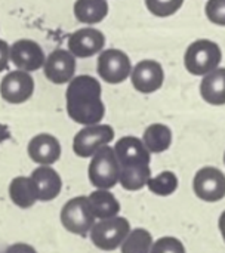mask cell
Instances as JSON below:
<instances>
[{
	"mask_svg": "<svg viewBox=\"0 0 225 253\" xmlns=\"http://www.w3.org/2000/svg\"><path fill=\"white\" fill-rule=\"evenodd\" d=\"M150 253H187L182 242L177 237H160L153 242Z\"/></svg>",
	"mask_w": 225,
	"mask_h": 253,
	"instance_id": "cell-26",
	"label": "cell"
},
{
	"mask_svg": "<svg viewBox=\"0 0 225 253\" xmlns=\"http://www.w3.org/2000/svg\"><path fill=\"white\" fill-rule=\"evenodd\" d=\"M59 219L64 230L80 237H85L96 222L92 209L89 206L88 197L85 196H77L70 199L62 206Z\"/></svg>",
	"mask_w": 225,
	"mask_h": 253,
	"instance_id": "cell-5",
	"label": "cell"
},
{
	"mask_svg": "<svg viewBox=\"0 0 225 253\" xmlns=\"http://www.w3.org/2000/svg\"><path fill=\"white\" fill-rule=\"evenodd\" d=\"M205 12L212 24L225 27V0H208Z\"/></svg>",
	"mask_w": 225,
	"mask_h": 253,
	"instance_id": "cell-27",
	"label": "cell"
},
{
	"mask_svg": "<svg viewBox=\"0 0 225 253\" xmlns=\"http://www.w3.org/2000/svg\"><path fill=\"white\" fill-rule=\"evenodd\" d=\"M9 53H10V44L6 40L0 39V73L9 68V64H10Z\"/></svg>",
	"mask_w": 225,
	"mask_h": 253,
	"instance_id": "cell-28",
	"label": "cell"
},
{
	"mask_svg": "<svg viewBox=\"0 0 225 253\" xmlns=\"http://www.w3.org/2000/svg\"><path fill=\"white\" fill-rule=\"evenodd\" d=\"M108 10L107 0H76L73 4L74 18L88 27L102 22L107 18Z\"/></svg>",
	"mask_w": 225,
	"mask_h": 253,
	"instance_id": "cell-17",
	"label": "cell"
},
{
	"mask_svg": "<svg viewBox=\"0 0 225 253\" xmlns=\"http://www.w3.org/2000/svg\"><path fill=\"white\" fill-rule=\"evenodd\" d=\"M218 227H220V231H221V236H223V239H224L225 242V211L221 213V216H220V222H218Z\"/></svg>",
	"mask_w": 225,
	"mask_h": 253,
	"instance_id": "cell-31",
	"label": "cell"
},
{
	"mask_svg": "<svg viewBox=\"0 0 225 253\" xmlns=\"http://www.w3.org/2000/svg\"><path fill=\"white\" fill-rule=\"evenodd\" d=\"M42 70L50 83L68 84L76 76V58L67 49H55L46 56Z\"/></svg>",
	"mask_w": 225,
	"mask_h": 253,
	"instance_id": "cell-13",
	"label": "cell"
},
{
	"mask_svg": "<svg viewBox=\"0 0 225 253\" xmlns=\"http://www.w3.org/2000/svg\"><path fill=\"white\" fill-rule=\"evenodd\" d=\"M28 157L40 166H52L61 159V142L50 133H39L33 136L27 145Z\"/></svg>",
	"mask_w": 225,
	"mask_h": 253,
	"instance_id": "cell-14",
	"label": "cell"
},
{
	"mask_svg": "<svg viewBox=\"0 0 225 253\" xmlns=\"http://www.w3.org/2000/svg\"><path fill=\"white\" fill-rule=\"evenodd\" d=\"M131 83L134 89L139 93H154L165 82V71L160 62L154 59L139 61L131 71Z\"/></svg>",
	"mask_w": 225,
	"mask_h": 253,
	"instance_id": "cell-12",
	"label": "cell"
},
{
	"mask_svg": "<svg viewBox=\"0 0 225 253\" xmlns=\"http://www.w3.org/2000/svg\"><path fill=\"white\" fill-rule=\"evenodd\" d=\"M34 87L36 83L30 73L21 70L7 71L0 82V96L7 104L19 105L33 96Z\"/></svg>",
	"mask_w": 225,
	"mask_h": 253,
	"instance_id": "cell-8",
	"label": "cell"
},
{
	"mask_svg": "<svg viewBox=\"0 0 225 253\" xmlns=\"http://www.w3.org/2000/svg\"><path fill=\"white\" fill-rule=\"evenodd\" d=\"M200 95L211 105H225V68H217L203 76Z\"/></svg>",
	"mask_w": 225,
	"mask_h": 253,
	"instance_id": "cell-18",
	"label": "cell"
},
{
	"mask_svg": "<svg viewBox=\"0 0 225 253\" xmlns=\"http://www.w3.org/2000/svg\"><path fill=\"white\" fill-rule=\"evenodd\" d=\"M224 165H225V153H224Z\"/></svg>",
	"mask_w": 225,
	"mask_h": 253,
	"instance_id": "cell-32",
	"label": "cell"
},
{
	"mask_svg": "<svg viewBox=\"0 0 225 253\" xmlns=\"http://www.w3.org/2000/svg\"><path fill=\"white\" fill-rule=\"evenodd\" d=\"M131 231V224L123 216H114L102 219L93 224L89 231L93 246L104 252H113L119 249Z\"/></svg>",
	"mask_w": 225,
	"mask_h": 253,
	"instance_id": "cell-4",
	"label": "cell"
},
{
	"mask_svg": "<svg viewBox=\"0 0 225 253\" xmlns=\"http://www.w3.org/2000/svg\"><path fill=\"white\" fill-rule=\"evenodd\" d=\"M184 4V0H145V6L154 16L168 18L175 15Z\"/></svg>",
	"mask_w": 225,
	"mask_h": 253,
	"instance_id": "cell-25",
	"label": "cell"
},
{
	"mask_svg": "<svg viewBox=\"0 0 225 253\" xmlns=\"http://www.w3.org/2000/svg\"><path fill=\"white\" fill-rule=\"evenodd\" d=\"M193 190L194 194L206 203L223 200L225 197L224 172L212 166L202 168L193 179Z\"/></svg>",
	"mask_w": 225,
	"mask_h": 253,
	"instance_id": "cell-10",
	"label": "cell"
},
{
	"mask_svg": "<svg viewBox=\"0 0 225 253\" xmlns=\"http://www.w3.org/2000/svg\"><path fill=\"white\" fill-rule=\"evenodd\" d=\"M132 62L126 52L120 49H104L96 59V73L108 84H119L129 79Z\"/></svg>",
	"mask_w": 225,
	"mask_h": 253,
	"instance_id": "cell-6",
	"label": "cell"
},
{
	"mask_svg": "<svg viewBox=\"0 0 225 253\" xmlns=\"http://www.w3.org/2000/svg\"><path fill=\"white\" fill-rule=\"evenodd\" d=\"M30 178L37 190L39 202H52L61 194L62 179L52 166H39L33 170Z\"/></svg>",
	"mask_w": 225,
	"mask_h": 253,
	"instance_id": "cell-16",
	"label": "cell"
},
{
	"mask_svg": "<svg viewBox=\"0 0 225 253\" xmlns=\"http://www.w3.org/2000/svg\"><path fill=\"white\" fill-rule=\"evenodd\" d=\"M114 139V129L110 125H90L83 126L73 138V151L77 157L89 159L96 150L110 145Z\"/></svg>",
	"mask_w": 225,
	"mask_h": 253,
	"instance_id": "cell-7",
	"label": "cell"
},
{
	"mask_svg": "<svg viewBox=\"0 0 225 253\" xmlns=\"http://www.w3.org/2000/svg\"><path fill=\"white\" fill-rule=\"evenodd\" d=\"M10 202L19 209H30L39 202L37 190L30 176H16L9 184Z\"/></svg>",
	"mask_w": 225,
	"mask_h": 253,
	"instance_id": "cell-20",
	"label": "cell"
},
{
	"mask_svg": "<svg viewBox=\"0 0 225 253\" xmlns=\"http://www.w3.org/2000/svg\"><path fill=\"white\" fill-rule=\"evenodd\" d=\"M9 58L16 70L31 74L33 71L42 70L46 55L37 42L31 39H19L10 44Z\"/></svg>",
	"mask_w": 225,
	"mask_h": 253,
	"instance_id": "cell-11",
	"label": "cell"
},
{
	"mask_svg": "<svg viewBox=\"0 0 225 253\" xmlns=\"http://www.w3.org/2000/svg\"><path fill=\"white\" fill-rule=\"evenodd\" d=\"M150 178H151L150 165L120 168L119 172V182L126 191H139L141 188L147 187Z\"/></svg>",
	"mask_w": 225,
	"mask_h": 253,
	"instance_id": "cell-22",
	"label": "cell"
},
{
	"mask_svg": "<svg viewBox=\"0 0 225 253\" xmlns=\"http://www.w3.org/2000/svg\"><path fill=\"white\" fill-rule=\"evenodd\" d=\"M105 49V36L93 27H83L68 36L67 50L77 59L92 58Z\"/></svg>",
	"mask_w": 225,
	"mask_h": 253,
	"instance_id": "cell-9",
	"label": "cell"
},
{
	"mask_svg": "<svg viewBox=\"0 0 225 253\" xmlns=\"http://www.w3.org/2000/svg\"><path fill=\"white\" fill-rule=\"evenodd\" d=\"M113 150H114V154L120 168L150 165L151 154L144 147L142 141L136 136L129 135V136L120 138L113 147Z\"/></svg>",
	"mask_w": 225,
	"mask_h": 253,
	"instance_id": "cell-15",
	"label": "cell"
},
{
	"mask_svg": "<svg viewBox=\"0 0 225 253\" xmlns=\"http://www.w3.org/2000/svg\"><path fill=\"white\" fill-rule=\"evenodd\" d=\"M223 61V52L220 46L208 39H199L193 42L184 55V65L193 76H206L217 70Z\"/></svg>",
	"mask_w": 225,
	"mask_h": 253,
	"instance_id": "cell-2",
	"label": "cell"
},
{
	"mask_svg": "<svg viewBox=\"0 0 225 253\" xmlns=\"http://www.w3.org/2000/svg\"><path fill=\"white\" fill-rule=\"evenodd\" d=\"M7 139H10V130L6 125L0 123V144L7 141Z\"/></svg>",
	"mask_w": 225,
	"mask_h": 253,
	"instance_id": "cell-30",
	"label": "cell"
},
{
	"mask_svg": "<svg viewBox=\"0 0 225 253\" xmlns=\"http://www.w3.org/2000/svg\"><path fill=\"white\" fill-rule=\"evenodd\" d=\"M89 206L95 219L102 221L108 218H114L120 212V203L114 197L110 190H95L88 196Z\"/></svg>",
	"mask_w": 225,
	"mask_h": 253,
	"instance_id": "cell-19",
	"label": "cell"
},
{
	"mask_svg": "<svg viewBox=\"0 0 225 253\" xmlns=\"http://www.w3.org/2000/svg\"><path fill=\"white\" fill-rule=\"evenodd\" d=\"M153 236L145 228H134L129 231L120 246L122 253H150L153 246Z\"/></svg>",
	"mask_w": 225,
	"mask_h": 253,
	"instance_id": "cell-23",
	"label": "cell"
},
{
	"mask_svg": "<svg viewBox=\"0 0 225 253\" xmlns=\"http://www.w3.org/2000/svg\"><path fill=\"white\" fill-rule=\"evenodd\" d=\"M4 253H37V251L27 243H13L4 251Z\"/></svg>",
	"mask_w": 225,
	"mask_h": 253,
	"instance_id": "cell-29",
	"label": "cell"
},
{
	"mask_svg": "<svg viewBox=\"0 0 225 253\" xmlns=\"http://www.w3.org/2000/svg\"><path fill=\"white\" fill-rule=\"evenodd\" d=\"M119 172L120 166L113 147L104 145L90 157L88 176L96 190H111L116 187L119 184Z\"/></svg>",
	"mask_w": 225,
	"mask_h": 253,
	"instance_id": "cell-3",
	"label": "cell"
},
{
	"mask_svg": "<svg viewBox=\"0 0 225 253\" xmlns=\"http://www.w3.org/2000/svg\"><path fill=\"white\" fill-rule=\"evenodd\" d=\"M65 108L68 117L82 126L98 125L105 116L102 87L96 77L90 74L74 76L67 84Z\"/></svg>",
	"mask_w": 225,
	"mask_h": 253,
	"instance_id": "cell-1",
	"label": "cell"
},
{
	"mask_svg": "<svg viewBox=\"0 0 225 253\" xmlns=\"http://www.w3.org/2000/svg\"><path fill=\"white\" fill-rule=\"evenodd\" d=\"M141 141L150 154H160L169 150L172 144V130L163 123H153L144 130Z\"/></svg>",
	"mask_w": 225,
	"mask_h": 253,
	"instance_id": "cell-21",
	"label": "cell"
},
{
	"mask_svg": "<svg viewBox=\"0 0 225 253\" xmlns=\"http://www.w3.org/2000/svg\"><path fill=\"white\" fill-rule=\"evenodd\" d=\"M178 176L171 172V170H163L157 176H151L147 182L148 190L160 197H168L172 196L178 190Z\"/></svg>",
	"mask_w": 225,
	"mask_h": 253,
	"instance_id": "cell-24",
	"label": "cell"
}]
</instances>
